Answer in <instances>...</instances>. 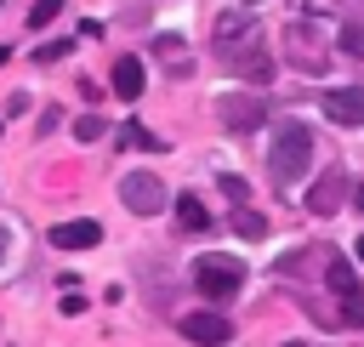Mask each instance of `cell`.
<instances>
[{
	"label": "cell",
	"instance_id": "cell-2",
	"mask_svg": "<svg viewBox=\"0 0 364 347\" xmlns=\"http://www.w3.org/2000/svg\"><path fill=\"white\" fill-rule=\"evenodd\" d=\"M307 165H313V131L301 125V119H284L279 131H273V154H267V176L284 188V182H296V176H307Z\"/></svg>",
	"mask_w": 364,
	"mask_h": 347
},
{
	"label": "cell",
	"instance_id": "cell-3",
	"mask_svg": "<svg viewBox=\"0 0 364 347\" xmlns=\"http://www.w3.org/2000/svg\"><path fill=\"white\" fill-rule=\"evenodd\" d=\"M193 284H199V296H210V301H228V296L245 284V262H239V256H222V250H210V256H199V262H193Z\"/></svg>",
	"mask_w": 364,
	"mask_h": 347
},
{
	"label": "cell",
	"instance_id": "cell-23",
	"mask_svg": "<svg viewBox=\"0 0 364 347\" xmlns=\"http://www.w3.org/2000/svg\"><path fill=\"white\" fill-rule=\"evenodd\" d=\"M57 57H68V40H51V46H40V63H57Z\"/></svg>",
	"mask_w": 364,
	"mask_h": 347
},
{
	"label": "cell",
	"instance_id": "cell-10",
	"mask_svg": "<svg viewBox=\"0 0 364 347\" xmlns=\"http://www.w3.org/2000/svg\"><path fill=\"white\" fill-rule=\"evenodd\" d=\"M318 108L336 119V125H364V85H336L318 97Z\"/></svg>",
	"mask_w": 364,
	"mask_h": 347
},
{
	"label": "cell",
	"instance_id": "cell-6",
	"mask_svg": "<svg viewBox=\"0 0 364 347\" xmlns=\"http://www.w3.org/2000/svg\"><path fill=\"white\" fill-rule=\"evenodd\" d=\"M119 199H125V210H131V216H159L171 193H165V182H159L154 171H131V176L119 182Z\"/></svg>",
	"mask_w": 364,
	"mask_h": 347
},
{
	"label": "cell",
	"instance_id": "cell-5",
	"mask_svg": "<svg viewBox=\"0 0 364 347\" xmlns=\"http://www.w3.org/2000/svg\"><path fill=\"white\" fill-rule=\"evenodd\" d=\"M256 46H262V23L250 11H222L216 17V51H222V63L239 57V51H256Z\"/></svg>",
	"mask_w": 364,
	"mask_h": 347
},
{
	"label": "cell",
	"instance_id": "cell-7",
	"mask_svg": "<svg viewBox=\"0 0 364 347\" xmlns=\"http://www.w3.org/2000/svg\"><path fill=\"white\" fill-rule=\"evenodd\" d=\"M347 199H353V182H347V171H341V165H330V171L307 188V199H301V205H307L313 216H336Z\"/></svg>",
	"mask_w": 364,
	"mask_h": 347
},
{
	"label": "cell",
	"instance_id": "cell-17",
	"mask_svg": "<svg viewBox=\"0 0 364 347\" xmlns=\"http://www.w3.org/2000/svg\"><path fill=\"white\" fill-rule=\"evenodd\" d=\"M341 51L364 63V23H347V17H341Z\"/></svg>",
	"mask_w": 364,
	"mask_h": 347
},
{
	"label": "cell",
	"instance_id": "cell-14",
	"mask_svg": "<svg viewBox=\"0 0 364 347\" xmlns=\"http://www.w3.org/2000/svg\"><path fill=\"white\" fill-rule=\"evenodd\" d=\"M154 57H165L176 80H188V74H193V57H188V46H182L176 34H154Z\"/></svg>",
	"mask_w": 364,
	"mask_h": 347
},
{
	"label": "cell",
	"instance_id": "cell-20",
	"mask_svg": "<svg viewBox=\"0 0 364 347\" xmlns=\"http://www.w3.org/2000/svg\"><path fill=\"white\" fill-rule=\"evenodd\" d=\"M57 11H63V0H34V11H28V23H34V28H46V23L57 17Z\"/></svg>",
	"mask_w": 364,
	"mask_h": 347
},
{
	"label": "cell",
	"instance_id": "cell-21",
	"mask_svg": "<svg viewBox=\"0 0 364 347\" xmlns=\"http://www.w3.org/2000/svg\"><path fill=\"white\" fill-rule=\"evenodd\" d=\"M119 142H131V148H159V142H154L142 125H125V131H119Z\"/></svg>",
	"mask_w": 364,
	"mask_h": 347
},
{
	"label": "cell",
	"instance_id": "cell-9",
	"mask_svg": "<svg viewBox=\"0 0 364 347\" xmlns=\"http://www.w3.org/2000/svg\"><path fill=\"white\" fill-rule=\"evenodd\" d=\"M216 119H222V131H256L267 119V102L262 97H222L216 102Z\"/></svg>",
	"mask_w": 364,
	"mask_h": 347
},
{
	"label": "cell",
	"instance_id": "cell-22",
	"mask_svg": "<svg viewBox=\"0 0 364 347\" xmlns=\"http://www.w3.org/2000/svg\"><path fill=\"white\" fill-rule=\"evenodd\" d=\"M336 11H341L347 23H364V0H336Z\"/></svg>",
	"mask_w": 364,
	"mask_h": 347
},
{
	"label": "cell",
	"instance_id": "cell-8",
	"mask_svg": "<svg viewBox=\"0 0 364 347\" xmlns=\"http://www.w3.org/2000/svg\"><path fill=\"white\" fill-rule=\"evenodd\" d=\"M182 336L199 341V347H222V341H233V324H228V313L193 307V313H182Z\"/></svg>",
	"mask_w": 364,
	"mask_h": 347
},
{
	"label": "cell",
	"instance_id": "cell-25",
	"mask_svg": "<svg viewBox=\"0 0 364 347\" xmlns=\"http://www.w3.org/2000/svg\"><path fill=\"white\" fill-rule=\"evenodd\" d=\"M284 347H307V341H284Z\"/></svg>",
	"mask_w": 364,
	"mask_h": 347
},
{
	"label": "cell",
	"instance_id": "cell-19",
	"mask_svg": "<svg viewBox=\"0 0 364 347\" xmlns=\"http://www.w3.org/2000/svg\"><path fill=\"white\" fill-rule=\"evenodd\" d=\"M222 193H228L233 205H245V199H250V182H245V176H228V171H222Z\"/></svg>",
	"mask_w": 364,
	"mask_h": 347
},
{
	"label": "cell",
	"instance_id": "cell-15",
	"mask_svg": "<svg viewBox=\"0 0 364 347\" xmlns=\"http://www.w3.org/2000/svg\"><path fill=\"white\" fill-rule=\"evenodd\" d=\"M176 228H182V233H205V228H210V210H205L193 193H182V199H176Z\"/></svg>",
	"mask_w": 364,
	"mask_h": 347
},
{
	"label": "cell",
	"instance_id": "cell-18",
	"mask_svg": "<svg viewBox=\"0 0 364 347\" xmlns=\"http://www.w3.org/2000/svg\"><path fill=\"white\" fill-rule=\"evenodd\" d=\"M102 131H108V119H102V114H80V119H74V137H80V142H97Z\"/></svg>",
	"mask_w": 364,
	"mask_h": 347
},
{
	"label": "cell",
	"instance_id": "cell-24",
	"mask_svg": "<svg viewBox=\"0 0 364 347\" xmlns=\"http://www.w3.org/2000/svg\"><path fill=\"white\" fill-rule=\"evenodd\" d=\"M358 262H364V233H358Z\"/></svg>",
	"mask_w": 364,
	"mask_h": 347
},
{
	"label": "cell",
	"instance_id": "cell-16",
	"mask_svg": "<svg viewBox=\"0 0 364 347\" xmlns=\"http://www.w3.org/2000/svg\"><path fill=\"white\" fill-rule=\"evenodd\" d=\"M233 233H239V239H262V233H267V216L239 205V210H233Z\"/></svg>",
	"mask_w": 364,
	"mask_h": 347
},
{
	"label": "cell",
	"instance_id": "cell-13",
	"mask_svg": "<svg viewBox=\"0 0 364 347\" xmlns=\"http://www.w3.org/2000/svg\"><path fill=\"white\" fill-rule=\"evenodd\" d=\"M108 85H114V97L136 102V97H142V85H148V74H142V63H136V57H119V63H114V74H108Z\"/></svg>",
	"mask_w": 364,
	"mask_h": 347
},
{
	"label": "cell",
	"instance_id": "cell-4",
	"mask_svg": "<svg viewBox=\"0 0 364 347\" xmlns=\"http://www.w3.org/2000/svg\"><path fill=\"white\" fill-rule=\"evenodd\" d=\"M324 284L341 296V324L364 330V284H358V273H353V262H347L341 250H330V256H324Z\"/></svg>",
	"mask_w": 364,
	"mask_h": 347
},
{
	"label": "cell",
	"instance_id": "cell-1",
	"mask_svg": "<svg viewBox=\"0 0 364 347\" xmlns=\"http://www.w3.org/2000/svg\"><path fill=\"white\" fill-rule=\"evenodd\" d=\"M279 57H284V68H296V74H324V68H330V46H324V34H318L313 17H290V23H284Z\"/></svg>",
	"mask_w": 364,
	"mask_h": 347
},
{
	"label": "cell",
	"instance_id": "cell-12",
	"mask_svg": "<svg viewBox=\"0 0 364 347\" xmlns=\"http://www.w3.org/2000/svg\"><path fill=\"white\" fill-rule=\"evenodd\" d=\"M228 68H233L239 80H250V85H267V80H273V57H267V46H256V51H239V57H228Z\"/></svg>",
	"mask_w": 364,
	"mask_h": 347
},
{
	"label": "cell",
	"instance_id": "cell-11",
	"mask_svg": "<svg viewBox=\"0 0 364 347\" xmlns=\"http://www.w3.org/2000/svg\"><path fill=\"white\" fill-rule=\"evenodd\" d=\"M51 245L57 250H91V245H102V222H57L51 228Z\"/></svg>",
	"mask_w": 364,
	"mask_h": 347
}]
</instances>
